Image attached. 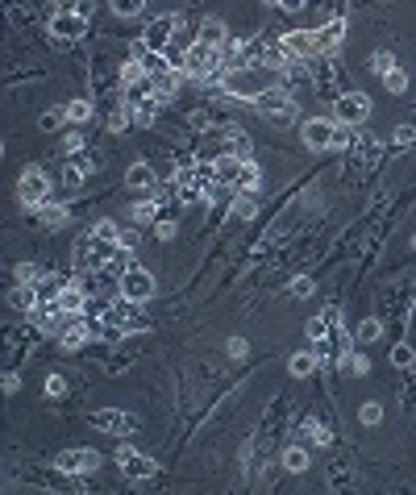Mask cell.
I'll list each match as a JSON object with an SVG mask.
<instances>
[{"instance_id": "2e32d148", "label": "cell", "mask_w": 416, "mask_h": 495, "mask_svg": "<svg viewBox=\"0 0 416 495\" xmlns=\"http://www.w3.org/2000/svg\"><path fill=\"white\" fill-rule=\"evenodd\" d=\"M196 33H200V42H204V46H217V50L229 42V29H225V21H217V17L200 21V29H196Z\"/></svg>"}, {"instance_id": "7bdbcfd3", "label": "cell", "mask_w": 416, "mask_h": 495, "mask_svg": "<svg viewBox=\"0 0 416 495\" xmlns=\"http://www.w3.org/2000/svg\"><path fill=\"white\" fill-rule=\"evenodd\" d=\"M225 350H229V358H242V354H246V342H242V337H229Z\"/></svg>"}, {"instance_id": "ee69618b", "label": "cell", "mask_w": 416, "mask_h": 495, "mask_svg": "<svg viewBox=\"0 0 416 495\" xmlns=\"http://www.w3.org/2000/svg\"><path fill=\"white\" fill-rule=\"evenodd\" d=\"M279 8H283V12H304L308 0H279Z\"/></svg>"}, {"instance_id": "4fadbf2b", "label": "cell", "mask_w": 416, "mask_h": 495, "mask_svg": "<svg viewBox=\"0 0 416 495\" xmlns=\"http://www.w3.org/2000/svg\"><path fill=\"white\" fill-rule=\"evenodd\" d=\"M100 171V162H96V154H79V158H67V167H63V187H79L88 175H96Z\"/></svg>"}, {"instance_id": "9c48e42d", "label": "cell", "mask_w": 416, "mask_h": 495, "mask_svg": "<svg viewBox=\"0 0 416 495\" xmlns=\"http://www.w3.org/2000/svg\"><path fill=\"white\" fill-rule=\"evenodd\" d=\"M333 133H338V121L333 117H313L304 125V146L308 150H329L333 146Z\"/></svg>"}, {"instance_id": "ac0fdd59", "label": "cell", "mask_w": 416, "mask_h": 495, "mask_svg": "<svg viewBox=\"0 0 416 495\" xmlns=\"http://www.w3.org/2000/svg\"><path fill=\"white\" fill-rule=\"evenodd\" d=\"M125 183H129V192H154V187H158V175H154L146 162H138V167H129Z\"/></svg>"}, {"instance_id": "603a6c76", "label": "cell", "mask_w": 416, "mask_h": 495, "mask_svg": "<svg viewBox=\"0 0 416 495\" xmlns=\"http://www.w3.org/2000/svg\"><path fill=\"white\" fill-rule=\"evenodd\" d=\"M300 437L313 442V446H329V442H333V433H329L321 421H304V425H300Z\"/></svg>"}, {"instance_id": "d6a6232c", "label": "cell", "mask_w": 416, "mask_h": 495, "mask_svg": "<svg viewBox=\"0 0 416 495\" xmlns=\"http://www.w3.org/2000/svg\"><path fill=\"white\" fill-rule=\"evenodd\" d=\"M146 8V0H113V12L117 17H138Z\"/></svg>"}, {"instance_id": "4316f807", "label": "cell", "mask_w": 416, "mask_h": 495, "mask_svg": "<svg viewBox=\"0 0 416 495\" xmlns=\"http://www.w3.org/2000/svg\"><path fill=\"white\" fill-rule=\"evenodd\" d=\"M392 362H396L400 371H413V362H416L413 346H408V342H396V346H392Z\"/></svg>"}, {"instance_id": "6da1fadb", "label": "cell", "mask_w": 416, "mask_h": 495, "mask_svg": "<svg viewBox=\"0 0 416 495\" xmlns=\"http://www.w3.org/2000/svg\"><path fill=\"white\" fill-rule=\"evenodd\" d=\"M117 250H121V242L96 237V233L88 229V233L75 242L71 258H75V267H79V271H108V267H113V258H117Z\"/></svg>"}, {"instance_id": "7c38bea8", "label": "cell", "mask_w": 416, "mask_h": 495, "mask_svg": "<svg viewBox=\"0 0 416 495\" xmlns=\"http://www.w3.org/2000/svg\"><path fill=\"white\" fill-rule=\"evenodd\" d=\"M50 33H54L58 42H79V37L88 33V21H83V17H75V12H54Z\"/></svg>"}, {"instance_id": "ffe728a7", "label": "cell", "mask_w": 416, "mask_h": 495, "mask_svg": "<svg viewBox=\"0 0 416 495\" xmlns=\"http://www.w3.org/2000/svg\"><path fill=\"white\" fill-rule=\"evenodd\" d=\"M317 362H321V358H317V350H304V354H292V362H288V371H292L296 379H308V375L317 371Z\"/></svg>"}, {"instance_id": "f35d334b", "label": "cell", "mask_w": 416, "mask_h": 495, "mask_svg": "<svg viewBox=\"0 0 416 495\" xmlns=\"http://www.w3.org/2000/svg\"><path fill=\"white\" fill-rule=\"evenodd\" d=\"M416 142V129L413 125H400V129H396V137H392V146H396V150H404V146H413Z\"/></svg>"}, {"instance_id": "bcb514c9", "label": "cell", "mask_w": 416, "mask_h": 495, "mask_svg": "<svg viewBox=\"0 0 416 495\" xmlns=\"http://www.w3.org/2000/svg\"><path fill=\"white\" fill-rule=\"evenodd\" d=\"M267 4H279V0H267Z\"/></svg>"}, {"instance_id": "3957f363", "label": "cell", "mask_w": 416, "mask_h": 495, "mask_svg": "<svg viewBox=\"0 0 416 495\" xmlns=\"http://www.w3.org/2000/svg\"><path fill=\"white\" fill-rule=\"evenodd\" d=\"M175 29H179V21H175L171 12H163V17H154V21L142 29V46L154 50V54H167L171 42H175Z\"/></svg>"}, {"instance_id": "f6af8a7d", "label": "cell", "mask_w": 416, "mask_h": 495, "mask_svg": "<svg viewBox=\"0 0 416 495\" xmlns=\"http://www.w3.org/2000/svg\"><path fill=\"white\" fill-rule=\"evenodd\" d=\"M154 233H158V237H163V242H167V237H171V233H175V221H158V225H154Z\"/></svg>"}, {"instance_id": "7a4b0ae2", "label": "cell", "mask_w": 416, "mask_h": 495, "mask_svg": "<svg viewBox=\"0 0 416 495\" xmlns=\"http://www.w3.org/2000/svg\"><path fill=\"white\" fill-rule=\"evenodd\" d=\"M250 108L263 117V121H271V125H279V129H288L292 121H296V100L288 96V92H279V87H263V92H254L250 96Z\"/></svg>"}, {"instance_id": "ab89813d", "label": "cell", "mask_w": 416, "mask_h": 495, "mask_svg": "<svg viewBox=\"0 0 416 495\" xmlns=\"http://www.w3.org/2000/svg\"><path fill=\"white\" fill-rule=\"evenodd\" d=\"M63 392H67V379L63 375H50L46 379V396H63Z\"/></svg>"}, {"instance_id": "d4e9b609", "label": "cell", "mask_w": 416, "mask_h": 495, "mask_svg": "<svg viewBox=\"0 0 416 495\" xmlns=\"http://www.w3.org/2000/svg\"><path fill=\"white\" fill-rule=\"evenodd\" d=\"M58 12H75V17L92 21L96 17V0H58Z\"/></svg>"}, {"instance_id": "9a60e30c", "label": "cell", "mask_w": 416, "mask_h": 495, "mask_svg": "<svg viewBox=\"0 0 416 495\" xmlns=\"http://www.w3.org/2000/svg\"><path fill=\"white\" fill-rule=\"evenodd\" d=\"M379 150H383V146H379L375 133H358V142H354V167H367V171H371V167L379 162Z\"/></svg>"}, {"instance_id": "52a82bcc", "label": "cell", "mask_w": 416, "mask_h": 495, "mask_svg": "<svg viewBox=\"0 0 416 495\" xmlns=\"http://www.w3.org/2000/svg\"><path fill=\"white\" fill-rule=\"evenodd\" d=\"M154 275L150 271H142V267H129L125 275H121V296H129V300H138V304H146L150 296H154Z\"/></svg>"}, {"instance_id": "ba28073f", "label": "cell", "mask_w": 416, "mask_h": 495, "mask_svg": "<svg viewBox=\"0 0 416 495\" xmlns=\"http://www.w3.org/2000/svg\"><path fill=\"white\" fill-rule=\"evenodd\" d=\"M342 42H346V17H333V21H325V25L313 29V46H317V54H333Z\"/></svg>"}, {"instance_id": "83f0119b", "label": "cell", "mask_w": 416, "mask_h": 495, "mask_svg": "<svg viewBox=\"0 0 416 495\" xmlns=\"http://www.w3.org/2000/svg\"><path fill=\"white\" fill-rule=\"evenodd\" d=\"M383 83H388V92L400 96V92H408V71H404V67H392V71L383 75Z\"/></svg>"}, {"instance_id": "277c9868", "label": "cell", "mask_w": 416, "mask_h": 495, "mask_svg": "<svg viewBox=\"0 0 416 495\" xmlns=\"http://www.w3.org/2000/svg\"><path fill=\"white\" fill-rule=\"evenodd\" d=\"M17 196H21L25 208H42V204L50 200V179H46V171H42V167H29V171L21 175V183H17Z\"/></svg>"}, {"instance_id": "d6986e66", "label": "cell", "mask_w": 416, "mask_h": 495, "mask_svg": "<svg viewBox=\"0 0 416 495\" xmlns=\"http://www.w3.org/2000/svg\"><path fill=\"white\" fill-rule=\"evenodd\" d=\"M38 217H42V225H46V229H63V225L71 221L67 204H54V200H46V204L38 208Z\"/></svg>"}, {"instance_id": "5b68a950", "label": "cell", "mask_w": 416, "mask_h": 495, "mask_svg": "<svg viewBox=\"0 0 416 495\" xmlns=\"http://www.w3.org/2000/svg\"><path fill=\"white\" fill-rule=\"evenodd\" d=\"M92 425L113 433V437H125V433H138V417L133 412H121V408H100L92 412Z\"/></svg>"}, {"instance_id": "7dc6e473", "label": "cell", "mask_w": 416, "mask_h": 495, "mask_svg": "<svg viewBox=\"0 0 416 495\" xmlns=\"http://www.w3.org/2000/svg\"><path fill=\"white\" fill-rule=\"evenodd\" d=\"M413 246H416V242H413Z\"/></svg>"}, {"instance_id": "8992f818", "label": "cell", "mask_w": 416, "mask_h": 495, "mask_svg": "<svg viewBox=\"0 0 416 495\" xmlns=\"http://www.w3.org/2000/svg\"><path fill=\"white\" fill-rule=\"evenodd\" d=\"M333 108H338V121L358 125V121L371 117V96H363V92H342V96L333 100Z\"/></svg>"}, {"instance_id": "cb8c5ba5", "label": "cell", "mask_w": 416, "mask_h": 495, "mask_svg": "<svg viewBox=\"0 0 416 495\" xmlns=\"http://www.w3.org/2000/svg\"><path fill=\"white\" fill-rule=\"evenodd\" d=\"M258 183H263V171L254 167V158H246V171H242V179H238V196H250Z\"/></svg>"}, {"instance_id": "e0dca14e", "label": "cell", "mask_w": 416, "mask_h": 495, "mask_svg": "<svg viewBox=\"0 0 416 495\" xmlns=\"http://www.w3.org/2000/svg\"><path fill=\"white\" fill-rule=\"evenodd\" d=\"M283 46H288V54H292V58H300V62L317 54V46H313V33H304V29H300V33H283Z\"/></svg>"}, {"instance_id": "f546056e", "label": "cell", "mask_w": 416, "mask_h": 495, "mask_svg": "<svg viewBox=\"0 0 416 495\" xmlns=\"http://www.w3.org/2000/svg\"><path fill=\"white\" fill-rule=\"evenodd\" d=\"M129 217H133V221H158V204H154V200H138V204L129 208Z\"/></svg>"}, {"instance_id": "5bb4252c", "label": "cell", "mask_w": 416, "mask_h": 495, "mask_svg": "<svg viewBox=\"0 0 416 495\" xmlns=\"http://www.w3.org/2000/svg\"><path fill=\"white\" fill-rule=\"evenodd\" d=\"M104 321H108V325H117V329H133V325H142V317H138V300H129V296L113 300Z\"/></svg>"}, {"instance_id": "44dd1931", "label": "cell", "mask_w": 416, "mask_h": 495, "mask_svg": "<svg viewBox=\"0 0 416 495\" xmlns=\"http://www.w3.org/2000/svg\"><path fill=\"white\" fill-rule=\"evenodd\" d=\"M379 333H383V325H379L375 317H367V321H358V329L350 333V342H354V346H371Z\"/></svg>"}, {"instance_id": "8fae6325", "label": "cell", "mask_w": 416, "mask_h": 495, "mask_svg": "<svg viewBox=\"0 0 416 495\" xmlns=\"http://www.w3.org/2000/svg\"><path fill=\"white\" fill-rule=\"evenodd\" d=\"M117 467H121L129 479H154V475H158V462L146 458V454H138V450H121V454H117Z\"/></svg>"}, {"instance_id": "f1b7e54d", "label": "cell", "mask_w": 416, "mask_h": 495, "mask_svg": "<svg viewBox=\"0 0 416 495\" xmlns=\"http://www.w3.org/2000/svg\"><path fill=\"white\" fill-rule=\"evenodd\" d=\"M358 142V133H354V125H346V121H338V133H333V150H346V146H354Z\"/></svg>"}, {"instance_id": "60d3db41", "label": "cell", "mask_w": 416, "mask_h": 495, "mask_svg": "<svg viewBox=\"0 0 416 495\" xmlns=\"http://www.w3.org/2000/svg\"><path fill=\"white\" fill-rule=\"evenodd\" d=\"M117 242H121L125 250H138V229H121V233H117Z\"/></svg>"}, {"instance_id": "8d00e7d4", "label": "cell", "mask_w": 416, "mask_h": 495, "mask_svg": "<svg viewBox=\"0 0 416 495\" xmlns=\"http://www.w3.org/2000/svg\"><path fill=\"white\" fill-rule=\"evenodd\" d=\"M288 296H300V300L313 296V279H308V275H296V279L288 283Z\"/></svg>"}, {"instance_id": "7402d4cb", "label": "cell", "mask_w": 416, "mask_h": 495, "mask_svg": "<svg viewBox=\"0 0 416 495\" xmlns=\"http://www.w3.org/2000/svg\"><path fill=\"white\" fill-rule=\"evenodd\" d=\"M283 471H288V475H304V471H308V450H304V446L283 450Z\"/></svg>"}, {"instance_id": "d590c367", "label": "cell", "mask_w": 416, "mask_h": 495, "mask_svg": "<svg viewBox=\"0 0 416 495\" xmlns=\"http://www.w3.org/2000/svg\"><path fill=\"white\" fill-rule=\"evenodd\" d=\"M92 233H96V237H108V242H117V233H121V229H117V221H108V217H100V221L92 225Z\"/></svg>"}, {"instance_id": "30bf717a", "label": "cell", "mask_w": 416, "mask_h": 495, "mask_svg": "<svg viewBox=\"0 0 416 495\" xmlns=\"http://www.w3.org/2000/svg\"><path fill=\"white\" fill-rule=\"evenodd\" d=\"M96 467H100L96 450H67V454H58V471L63 475H92Z\"/></svg>"}, {"instance_id": "e575fe53", "label": "cell", "mask_w": 416, "mask_h": 495, "mask_svg": "<svg viewBox=\"0 0 416 495\" xmlns=\"http://www.w3.org/2000/svg\"><path fill=\"white\" fill-rule=\"evenodd\" d=\"M63 121H67V108H46V112H42V121H38V125H42V129H58V125H63Z\"/></svg>"}, {"instance_id": "b9f144b4", "label": "cell", "mask_w": 416, "mask_h": 495, "mask_svg": "<svg viewBox=\"0 0 416 495\" xmlns=\"http://www.w3.org/2000/svg\"><path fill=\"white\" fill-rule=\"evenodd\" d=\"M63 146H67V154H75V150L83 146V133H75V129H71V133L63 137Z\"/></svg>"}, {"instance_id": "836d02e7", "label": "cell", "mask_w": 416, "mask_h": 495, "mask_svg": "<svg viewBox=\"0 0 416 495\" xmlns=\"http://www.w3.org/2000/svg\"><path fill=\"white\" fill-rule=\"evenodd\" d=\"M392 67H396V58H392V50H379V54L371 58V71H375V75H388Z\"/></svg>"}, {"instance_id": "484cf974", "label": "cell", "mask_w": 416, "mask_h": 495, "mask_svg": "<svg viewBox=\"0 0 416 495\" xmlns=\"http://www.w3.org/2000/svg\"><path fill=\"white\" fill-rule=\"evenodd\" d=\"M67 121H71V125L92 121V100H67Z\"/></svg>"}, {"instance_id": "1f68e13d", "label": "cell", "mask_w": 416, "mask_h": 495, "mask_svg": "<svg viewBox=\"0 0 416 495\" xmlns=\"http://www.w3.org/2000/svg\"><path fill=\"white\" fill-rule=\"evenodd\" d=\"M358 421H363V425H371V429H375V425H379V421H383V408H379V404H375V400H367V404H363V408H358Z\"/></svg>"}, {"instance_id": "74e56055", "label": "cell", "mask_w": 416, "mask_h": 495, "mask_svg": "<svg viewBox=\"0 0 416 495\" xmlns=\"http://www.w3.org/2000/svg\"><path fill=\"white\" fill-rule=\"evenodd\" d=\"M42 275H46V271H38L33 262H21V267H17V283H38Z\"/></svg>"}, {"instance_id": "4dcf8cb0", "label": "cell", "mask_w": 416, "mask_h": 495, "mask_svg": "<svg viewBox=\"0 0 416 495\" xmlns=\"http://www.w3.org/2000/svg\"><path fill=\"white\" fill-rule=\"evenodd\" d=\"M342 371H346V375H350V379H358V375H367V358H363V354H354V350H350V354H346V358H342Z\"/></svg>"}]
</instances>
